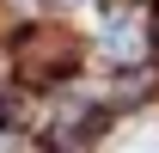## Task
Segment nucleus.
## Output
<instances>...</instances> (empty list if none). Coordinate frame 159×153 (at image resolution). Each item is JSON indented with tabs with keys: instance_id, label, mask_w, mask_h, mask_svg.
Masks as SVG:
<instances>
[{
	"instance_id": "obj_1",
	"label": "nucleus",
	"mask_w": 159,
	"mask_h": 153,
	"mask_svg": "<svg viewBox=\"0 0 159 153\" xmlns=\"http://www.w3.org/2000/svg\"><path fill=\"white\" fill-rule=\"evenodd\" d=\"M98 55L104 61H141L147 55V19L141 12H129V6H116L110 19H104V37H98Z\"/></svg>"
},
{
	"instance_id": "obj_2",
	"label": "nucleus",
	"mask_w": 159,
	"mask_h": 153,
	"mask_svg": "<svg viewBox=\"0 0 159 153\" xmlns=\"http://www.w3.org/2000/svg\"><path fill=\"white\" fill-rule=\"evenodd\" d=\"M122 153H159V129H147V135H129V147Z\"/></svg>"
},
{
	"instance_id": "obj_3",
	"label": "nucleus",
	"mask_w": 159,
	"mask_h": 153,
	"mask_svg": "<svg viewBox=\"0 0 159 153\" xmlns=\"http://www.w3.org/2000/svg\"><path fill=\"white\" fill-rule=\"evenodd\" d=\"M37 6H55V12H67V6H80V0H37Z\"/></svg>"
}]
</instances>
